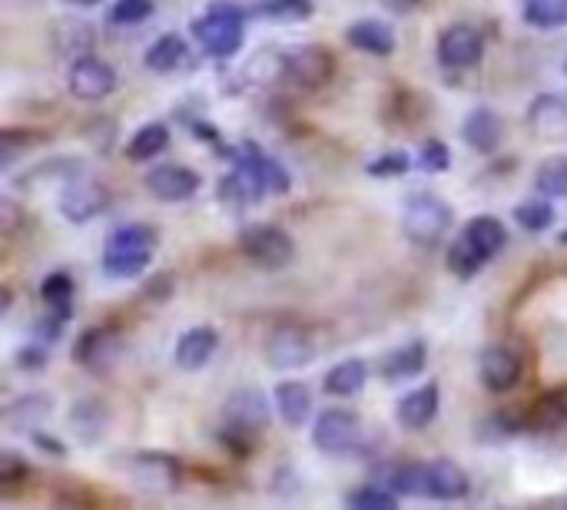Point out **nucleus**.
Returning <instances> with one entry per match:
<instances>
[{"instance_id": "nucleus-1", "label": "nucleus", "mask_w": 567, "mask_h": 510, "mask_svg": "<svg viewBox=\"0 0 567 510\" xmlns=\"http://www.w3.org/2000/svg\"><path fill=\"white\" fill-rule=\"evenodd\" d=\"M156 232L149 226H123L107 239L104 272L113 279H133L153 263Z\"/></svg>"}, {"instance_id": "nucleus-2", "label": "nucleus", "mask_w": 567, "mask_h": 510, "mask_svg": "<svg viewBox=\"0 0 567 510\" xmlns=\"http://www.w3.org/2000/svg\"><path fill=\"white\" fill-rule=\"evenodd\" d=\"M451 219H455V212L445 199H438L435 193H412L401 209V232L409 242L429 248L448 235Z\"/></svg>"}, {"instance_id": "nucleus-3", "label": "nucleus", "mask_w": 567, "mask_h": 510, "mask_svg": "<svg viewBox=\"0 0 567 510\" xmlns=\"http://www.w3.org/2000/svg\"><path fill=\"white\" fill-rule=\"evenodd\" d=\"M312 445L322 454H359L365 448V428H362V417L355 411L346 408H333V411H322L315 428H312Z\"/></svg>"}, {"instance_id": "nucleus-4", "label": "nucleus", "mask_w": 567, "mask_h": 510, "mask_svg": "<svg viewBox=\"0 0 567 510\" xmlns=\"http://www.w3.org/2000/svg\"><path fill=\"white\" fill-rule=\"evenodd\" d=\"M193 34L209 57H232L242 47V14L219 4L193 24Z\"/></svg>"}, {"instance_id": "nucleus-5", "label": "nucleus", "mask_w": 567, "mask_h": 510, "mask_svg": "<svg viewBox=\"0 0 567 510\" xmlns=\"http://www.w3.org/2000/svg\"><path fill=\"white\" fill-rule=\"evenodd\" d=\"M239 245L242 252L250 255V259L266 269V272H279L292 263L295 255V245L292 239L279 229V226H250L246 232L239 235Z\"/></svg>"}, {"instance_id": "nucleus-6", "label": "nucleus", "mask_w": 567, "mask_h": 510, "mask_svg": "<svg viewBox=\"0 0 567 510\" xmlns=\"http://www.w3.org/2000/svg\"><path fill=\"white\" fill-rule=\"evenodd\" d=\"M315 359V345L305 328L299 325H279L266 338V362L276 372H299Z\"/></svg>"}, {"instance_id": "nucleus-7", "label": "nucleus", "mask_w": 567, "mask_h": 510, "mask_svg": "<svg viewBox=\"0 0 567 510\" xmlns=\"http://www.w3.org/2000/svg\"><path fill=\"white\" fill-rule=\"evenodd\" d=\"M67 87L80 100H104L117 90V70L107 60L84 53L73 60V66L67 73Z\"/></svg>"}, {"instance_id": "nucleus-8", "label": "nucleus", "mask_w": 567, "mask_h": 510, "mask_svg": "<svg viewBox=\"0 0 567 510\" xmlns=\"http://www.w3.org/2000/svg\"><path fill=\"white\" fill-rule=\"evenodd\" d=\"M282 76L292 80L295 87H305V90H315L322 83H329L333 76V53L326 47H292L286 57H282Z\"/></svg>"}, {"instance_id": "nucleus-9", "label": "nucleus", "mask_w": 567, "mask_h": 510, "mask_svg": "<svg viewBox=\"0 0 567 510\" xmlns=\"http://www.w3.org/2000/svg\"><path fill=\"white\" fill-rule=\"evenodd\" d=\"M180 477H183V467L173 454L146 451L130 461V481L146 494H170L180 487Z\"/></svg>"}, {"instance_id": "nucleus-10", "label": "nucleus", "mask_w": 567, "mask_h": 510, "mask_svg": "<svg viewBox=\"0 0 567 510\" xmlns=\"http://www.w3.org/2000/svg\"><path fill=\"white\" fill-rule=\"evenodd\" d=\"M104 209H107V190H104V183H97V180H91L84 173L63 183V190H60V212L70 222H91Z\"/></svg>"}, {"instance_id": "nucleus-11", "label": "nucleus", "mask_w": 567, "mask_h": 510, "mask_svg": "<svg viewBox=\"0 0 567 510\" xmlns=\"http://www.w3.org/2000/svg\"><path fill=\"white\" fill-rule=\"evenodd\" d=\"M143 186L164 203H186L200 193L203 180H200V173H193V169H186V166L167 162V166H153L143 177Z\"/></svg>"}, {"instance_id": "nucleus-12", "label": "nucleus", "mask_w": 567, "mask_h": 510, "mask_svg": "<svg viewBox=\"0 0 567 510\" xmlns=\"http://www.w3.org/2000/svg\"><path fill=\"white\" fill-rule=\"evenodd\" d=\"M484 40L471 24H451L438 37V60L451 70H468L481 60Z\"/></svg>"}, {"instance_id": "nucleus-13", "label": "nucleus", "mask_w": 567, "mask_h": 510, "mask_svg": "<svg viewBox=\"0 0 567 510\" xmlns=\"http://www.w3.org/2000/svg\"><path fill=\"white\" fill-rule=\"evenodd\" d=\"M226 421L232 424V432L260 435L269 424V401L260 388H242L226 401Z\"/></svg>"}, {"instance_id": "nucleus-14", "label": "nucleus", "mask_w": 567, "mask_h": 510, "mask_svg": "<svg viewBox=\"0 0 567 510\" xmlns=\"http://www.w3.org/2000/svg\"><path fill=\"white\" fill-rule=\"evenodd\" d=\"M123 355V342L113 328H94L76 342L73 359L91 372H110Z\"/></svg>"}, {"instance_id": "nucleus-15", "label": "nucleus", "mask_w": 567, "mask_h": 510, "mask_svg": "<svg viewBox=\"0 0 567 510\" xmlns=\"http://www.w3.org/2000/svg\"><path fill=\"white\" fill-rule=\"evenodd\" d=\"M521 355L508 345H488L481 352V381L492 391H511L521 381Z\"/></svg>"}, {"instance_id": "nucleus-16", "label": "nucleus", "mask_w": 567, "mask_h": 510, "mask_svg": "<svg viewBox=\"0 0 567 510\" xmlns=\"http://www.w3.org/2000/svg\"><path fill=\"white\" fill-rule=\"evenodd\" d=\"M239 173L256 186V193H276V196H279V193L289 190L286 169H282L273 156H266L263 149H256V146H242Z\"/></svg>"}, {"instance_id": "nucleus-17", "label": "nucleus", "mask_w": 567, "mask_h": 510, "mask_svg": "<svg viewBox=\"0 0 567 510\" xmlns=\"http://www.w3.org/2000/svg\"><path fill=\"white\" fill-rule=\"evenodd\" d=\"M528 126L541 143H560L567 139V100L554 94H541L528 107Z\"/></svg>"}, {"instance_id": "nucleus-18", "label": "nucleus", "mask_w": 567, "mask_h": 510, "mask_svg": "<svg viewBox=\"0 0 567 510\" xmlns=\"http://www.w3.org/2000/svg\"><path fill=\"white\" fill-rule=\"evenodd\" d=\"M219 349V331L213 325H196L186 335H180L177 342V365L183 372H200L203 365H209V359Z\"/></svg>"}, {"instance_id": "nucleus-19", "label": "nucleus", "mask_w": 567, "mask_h": 510, "mask_svg": "<svg viewBox=\"0 0 567 510\" xmlns=\"http://www.w3.org/2000/svg\"><path fill=\"white\" fill-rule=\"evenodd\" d=\"M502 133H505V123L495 110L488 107H478L465 117L461 123V136L471 149L478 153H495L502 146Z\"/></svg>"}, {"instance_id": "nucleus-20", "label": "nucleus", "mask_w": 567, "mask_h": 510, "mask_svg": "<svg viewBox=\"0 0 567 510\" xmlns=\"http://www.w3.org/2000/svg\"><path fill=\"white\" fill-rule=\"evenodd\" d=\"M438 414V388L435 385H425V388H415L412 394H405L398 401V421L405 424L409 432H422L435 421Z\"/></svg>"}, {"instance_id": "nucleus-21", "label": "nucleus", "mask_w": 567, "mask_h": 510, "mask_svg": "<svg viewBox=\"0 0 567 510\" xmlns=\"http://www.w3.org/2000/svg\"><path fill=\"white\" fill-rule=\"evenodd\" d=\"M273 401H276V411L289 428H302V424L309 421V414H312V394L302 381H282L276 388Z\"/></svg>"}, {"instance_id": "nucleus-22", "label": "nucleus", "mask_w": 567, "mask_h": 510, "mask_svg": "<svg viewBox=\"0 0 567 510\" xmlns=\"http://www.w3.org/2000/svg\"><path fill=\"white\" fill-rule=\"evenodd\" d=\"M425 362H429V352H425L422 342L401 345V349H395V352L385 355V362H382V378L391 381V385H395V381H409V378L422 375Z\"/></svg>"}, {"instance_id": "nucleus-23", "label": "nucleus", "mask_w": 567, "mask_h": 510, "mask_svg": "<svg viewBox=\"0 0 567 510\" xmlns=\"http://www.w3.org/2000/svg\"><path fill=\"white\" fill-rule=\"evenodd\" d=\"M346 37H349V44H352L355 50H365V53H372V57H388V53L395 50V34H391V27L382 24V21H355V24L346 31Z\"/></svg>"}, {"instance_id": "nucleus-24", "label": "nucleus", "mask_w": 567, "mask_h": 510, "mask_svg": "<svg viewBox=\"0 0 567 510\" xmlns=\"http://www.w3.org/2000/svg\"><path fill=\"white\" fill-rule=\"evenodd\" d=\"M429 484H432V497L438 500H458L468 494V474L448 458L429 461Z\"/></svg>"}, {"instance_id": "nucleus-25", "label": "nucleus", "mask_w": 567, "mask_h": 510, "mask_svg": "<svg viewBox=\"0 0 567 510\" xmlns=\"http://www.w3.org/2000/svg\"><path fill=\"white\" fill-rule=\"evenodd\" d=\"M50 404H53V398L44 394V391H34V394L17 398V401L8 404V411H4L8 428H11V432H31L34 424H40V421L50 414Z\"/></svg>"}, {"instance_id": "nucleus-26", "label": "nucleus", "mask_w": 567, "mask_h": 510, "mask_svg": "<svg viewBox=\"0 0 567 510\" xmlns=\"http://www.w3.org/2000/svg\"><path fill=\"white\" fill-rule=\"evenodd\" d=\"M70 428L84 445L100 441V435L107 432V408L100 401H76L70 411Z\"/></svg>"}, {"instance_id": "nucleus-27", "label": "nucleus", "mask_w": 567, "mask_h": 510, "mask_svg": "<svg viewBox=\"0 0 567 510\" xmlns=\"http://www.w3.org/2000/svg\"><path fill=\"white\" fill-rule=\"evenodd\" d=\"M190 60V47L180 34H167V37H159L149 50H146V66L153 73H173L180 70L183 63Z\"/></svg>"}, {"instance_id": "nucleus-28", "label": "nucleus", "mask_w": 567, "mask_h": 510, "mask_svg": "<svg viewBox=\"0 0 567 510\" xmlns=\"http://www.w3.org/2000/svg\"><path fill=\"white\" fill-rule=\"evenodd\" d=\"M365 381H369L365 362L346 359V362H339V365L326 375V391L336 394V398H352V394H359V391L365 388Z\"/></svg>"}, {"instance_id": "nucleus-29", "label": "nucleus", "mask_w": 567, "mask_h": 510, "mask_svg": "<svg viewBox=\"0 0 567 510\" xmlns=\"http://www.w3.org/2000/svg\"><path fill=\"white\" fill-rule=\"evenodd\" d=\"M398 497H432L429 484V464H398L388 474V484Z\"/></svg>"}, {"instance_id": "nucleus-30", "label": "nucleus", "mask_w": 567, "mask_h": 510, "mask_svg": "<svg viewBox=\"0 0 567 510\" xmlns=\"http://www.w3.org/2000/svg\"><path fill=\"white\" fill-rule=\"evenodd\" d=\"M484 263H488V255H484L465 232L451 242L448 248V269L458 276V279H471L484 269Z\"/></svg>"}, {"instance_id": "nucleus-31", "label": "nucleus", "mask_w": 567, "mask_h": 510, "mask_svg": "<svg viewBox=\"0 0 567 510\" xmlns=\"http://www.w3.org/2000/svg\"><path fill=\"white\" fill-rule=\"evenodd\" d=\"M465 235L488 255H498L502 248H505V242H508V232H505V226L495 219V216H478V219H471L468 226H465Z\"/></svg>"}, {"instance_id": "nucleus-32", "label": "nucleus", "mask_w": 567, "mask_h": 510, "mask_svg": "<svg viewBox=\"0 0 567 510\" xmlns=\"http://www.w3.org/2000/svg\"><path fill=\"white\" fill-rule=\"evenodd\" d=\"M167 146H170V130H167V123H146V126L136 130V136L130 139L126 156L136 159V162H146V159H153V156L164 153Z\"/></svg>"}, {"instance_id": "nucleus-33", "label": "nucleus", "mask_w": 567, "mask_h": 510, "mask_svg": "<svg viewBox=\"0 0 567 510\" xmlns=\"http://www.w3.org/2000/svg\"><path fill=\"white\" fill-rule=\"evenodd\" d=\"M524 21L541 31L567 27V0H524Z\"/></svg>"}, {"instance_id": "nucleus-34", "label": "nucleus", "mask_w": 567, "mask_h": 510, "mask_svg": "<svg viewBox=\"0 0 567 510\" xmlns=\"http://www.w3.org/2000/svg\"><path fill=\"white\" fill-rule=\"evenodd\" d=\"M534 186L541 196L554 199V196H567V156H554V159H544L538 177H534Z\"/></svg>"}, {"instance_id": "nucleus-35", "label": "nucleus", "mask_w": 567, "mask_h": 510, "mask_svg": "<svg viewBox=\"0 0 567 510\" xmlns=\"http://www.w3.org/2000/svg\"><path fill=\"white\" fill-rule=\"evenodd\" d=\"M260 14L276 24H302L312 17V0H266Z\"/></svg>"}, {"instance_id": "nucleus-36", "label": "nucleus", "mask_w": 567, "mask_h": 510, "mask_svg": "<svg viewBox=\"0 0 567 510\" xmlns=\"http://www.w3.org/2000/svg\"><path fill=\"white\" fill-rule=\"evenodd\" d=\"M515 219H518V226L528 229V232H544V229L551 226L554 212H551V206H547L544 199H528V203H521V206L515 209Z\"/></svg>"}, {"instance_id": "nucleus-37", "label": "nucleus", "mask_w": 567, "mask_h": 510, "mask_svg": "<svg viewBox=\"0 0 567 510\" xmlns=\"http://www.w3.org/2000/svg\"><path fill=\"white\" fill-rule=\"evenodd\" d=\"M70 299H73V282H70V276L53 272V276L44 282V302H47L53 312L70 315Z\"/></svg>"}, {"instance_id": "nucleus-38", "label": "nucleus", "mask_w": 567, "mask_h": 510, "mask_svg": "<svg viewBox=\"0 0 567 510\" xmlns=\"http://www.w3.org/2000/svg\"><path fill=\"white\" fill-rule=\"evenodd\" d=\"M63 24L70 27V34H57L60 50H63V53H73V57H84L87 47L94 44V31H91V24H80V21H63Z\"/></svg>"}, {"instance_id": "nucleus-39", "label": "nucleus", "mask_w": 567, "mask_h": 510, "mask_svg": "<svg viewBox=\"0 0 567 510\" xmlns=\"http://www.w3.org/2000/svg\"><path fill=\"white\" fill-rule=\"evenodd\" d=\"M349 503L352 507H362V510H372V507H378V510H388V507H395L398 503V494L388 487V490H382V487H362V490H355V494H349Z\"/></svg>"}, {"instance_id": "nucleus-40", "label": "nucleus", "mask_w": 567, "mask_h": 510, "mask_svg": "<svg viewBox=\"0 0 567 510\" xmlns=\"http://www.w3.org/2000/svg\"><path fill=\"white\" fill-rule=\"evenodd\" d=\"M153 14V4L149 0H117L110 8V21L113 24H140Z\"/></svg>"}, {"instance_id": "nucleus-41", "label": "nucleus", "mask_w": 567, "mask_h": 510, "mask_svg": "<svg viewBox=\"0 0 567 510\" xmlns=\"http://www.w3.org/2000/svg\"><path fill=\"white\" fill-rule=\"evenodd\" d=\"M409 166H412L409 153H388V156H382L369 166V173L372 177H405L409 173Z\"/></svg>"}, {"instance_id": "nucleus-42", "label": "nucleus", "mask_w": 567, "mask_h": 510, "mask_svg": "<svg viewBox=\"0 0 567 510\" xmlns=\"http://www.w3.org/2000/svg\"><path fill=\"white\" fill-rule=\"evenodd\" d=\"M419 166L429 169V173H445L448 169V149L442 139H425L422 153H419Z\"/></svg>"}, {"instance_id": "nucleus-43", "label": "nucleus", "mask_w": 567, "mask_h": 510, "mask_svg": "<svg viewBox=\"0 0 567 510\" xmlns=\"http://www.w3.org/2000/svg\"><path fill=\"white\" fill-rule=\"evenodd\" d=\"M21 477H27V464H24L14 451H0V481L14 484V481H21Z\"/></svg>"}, {"instance_id": "nucleus-44", "label": "nucleus", "mask_w": 567, "mask_h": 510, "mask_svg": "<svg viewBox=\"0 0 567 510\" xmlns=\"http://www.w3.org/2000/svg\"><path fill=\"white\" fill-rule=\"evenodd\" d=\"M21 222V212H17V206H14V199H0V226H4V232H11L14 226Z\"/></svg>"}, {"instance_id": "nucleus-45", "label": "nucleus", "mask_w": 567, "mask_h": 510, "mask_svg": "<svg viewBox=\"0 0 567 510\" xmlns=\"http://www.w3.org/2000/svg\"><path fill=\"white\" fill-rule=\"evenodd\" d=\"M44 362H47V352H40V349H21V355H17L21 368H40Z\"/></svg>"}, {"instance_id": "nucleus-46", "label": "nucleus", "mask_w": 567, "mask_h": 510, "mask_svg": "<svg viewBox=\"0 0 567 510\" xmlns=\"http://www.w3.org/2000/svg\"><path fill=\"white\" fill-rule=\"evenodd\" d=\"M378 4L388 8L391 14H412L422 4V0H378Z\"/></svg>"}, {"instance_id": "nucleus-47", "label": "nucleus", "mask_w": 567, "mask_h": 510, "mask_svg": "<svg viewBox=\"0 0 567 510\" xmlns=\"http://www.w3.org/2000/svg\"><path fill=\"white\" fill-rule=\"evenodd\" d=\"M564 242H567V235H564Z\"/></svg>"}]
</instances>
